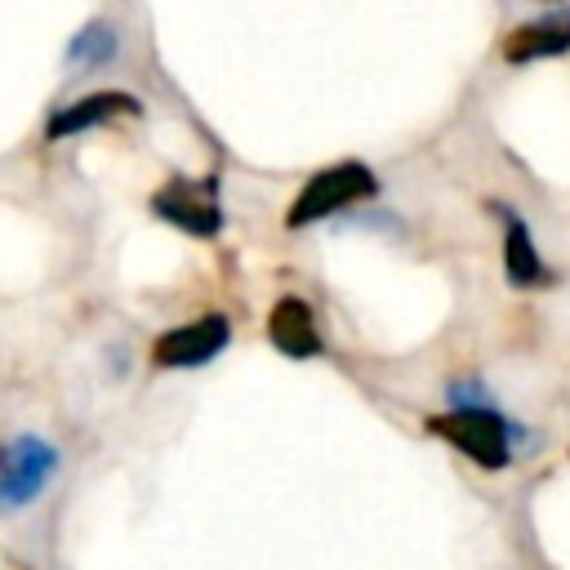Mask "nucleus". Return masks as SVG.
Listing matches in <instances>:
<instances>
[{"label":"nucleus","instance_id":"1","mask_svg":"<svg viewBox=\"0 0 570 570\" xmlns=\"http://www.w3.org/2000/svg\"><path fill=\"white\" fill-rule=\"evenodd\" d=\"M428 428L436 436H445L454 450H463L476 468H508L512 463V428L503 414H494L490 405H459L450 414H436L428 419Z\"/></svg>","mask_w":570,"mask_h":570},{"label":"nucleus","instance_id":"2","mask_svg":"<svg viewBox=\"0 0 570 570\" xmlns=\"http://www.w3.org/2000/svg\"><path fill=\"white\" fill-rule=\"evenodd\" d=\"M374 191H379V178H374L361 160L330 165V169H321V174H312V178L303 183V191L294 196V205H289V214H285V227H307V223L330 218V214H338L343 205H356V200H365V196H374Z\"/></svg>","mask_w":570,"mask_h":570},{"label":"nucleus","instance_id":"3","mask_svg":"<svg viewBox=\"0 0 570 570\" xmlns=\"http://www.w3.org/2000/svg\"><path fill=\"white\" fill-rule=\"evenodd\" d=\"M53 472H58V450L49 441L18 436V441L0 445V508L4 512L27 508L49 485Z\"/></svg>","mask_w":570,"mask_h":570},{"label":"nucleus","instance_id":"4","mask_svg":"<svg viewBox=\"0 0 570 570\" xmlns=\"http://www.w3.org/2000/svg\"><path fill=\"white\" fill-rule=\"evenodd\" d=\"M227 338H232L227 316H200V321H191V325H178V330L160 334V338L151 343V361H156L160 370H191V365L214 361V356L227 347Z\"/></svg>","mask_w":570,"mask_h":570},{"label":"nucleus","instance_id":"5","mask_svg":"<svg viewBox=\"0 0 570 570\" xmlns=\"http://www.w3.org/2000/svg\"><path fill=\"white\" fill-rule=\"evenodd\" d=\"M151 209L165 223H174V227H183L191 236H218V227H223V209L214 200V178H205V183H183L178 178V183L156 191Z\"/></svg>","mask_w":570,"mask_h":570},{"label":"nucleus","instance_id":"6","mask_svg":"<svg viewBox=\"0 0 570 570\" xmlns=\"http://www.w3.org/2000/svg\"><path fill=\"white\" fill-rule=\"evenodd\" d=\"M561 53H570V9L543 13L503 36V62H512V67L539 62V58H561Z\"/></svg>","mask_w":570,"mask_h":570},{"label":"nucleus","instance_id":"7","mask_svg":"<svg viewBox=\"0 0 570 570\" xmlns=\"http://www.w3.org/2000/svg\"><path fill=\"white\" fill-rule=\"evenodd\" d=\"M116 116H142V102H138L134 94H125V89H98V94H89V98H80V102H71V107L53 111L49 125H45V134H49V138L85 134V129L107 125V120H116Z\"/></svg>","mask_w":570,"mask_h":570},{"label":"nucleus","instance_id":"8","mask_svg":"<svg viewBox=\"0 0 570 570\" xmlns=\"http://www.w3.org/2000/svg\"><path fill=\"white\" fill-rule=\"evenodd\" d=\"M494 214L503 218V272L517 289H534V285H548V267L534 249V236L525 227V218L508 205H494Z\"/></svg>","mask_w":570,"mask_h":570},{"label":"nucleus","instance_id":"9","mask_svg":"<svg viewBox=\"0 0 570 570\" xmlns=\"http://www.w3.org/2000/svg\"><path fill=\"white\" fill-rule=\"evenodd\" d=\"M267 338L276 352L294 356V361H307L321 352V334H316V321H312V307L303 298H281L267 316Z\"/></svg>","mask_w":570,"mask_h":570},{"label":"nucleus","instance_id":"10","mask_svg":"<svg viewBox=\"0 0 570 570\" xmlns=\"http://www.w3.org/2000/svg\"><path fill=\"white\" fill-rule=\"evenodd\" d=\"M111 49H116V36L102 27V22H89L76 40H71V62H107L111 58Z\"/></svg>","mask_w":570,"mask_h":570}]
</instances>
